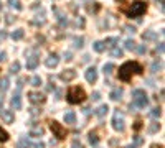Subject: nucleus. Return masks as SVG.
<instances>
[{
	"label": "nucleus",
	"instance_id": "nucleus-1",
	"mask_svg": "<svg viewBox=\"0 0 165 148\" xmlns=\"http://www.w3.org/2000/svg\"><path fill=\"white\" fill-rule=\"evenodd\" d=\"M144 67L140 66L139 63H136V61H127V63H124L121 67H119V79H121L122 82H127L130 81V78H132L134 74H142Z\"/></svg>",
	"mask_w": 165,
	"mask_h": 148
},
{
	"label": "nucleus",
	"instance_id": "nucleus-2",
	"mask_svg": "<svg viewBox=\"0 0 165 148\" xmlns=\"http://www.w3.org/2000/svg\"><path fill=\"white\" fill-rule=\"evenodd\" d=\"M145 12H147V4H145V2H142V0H134L129 7L124 8V13H126L129 18L142 17Z\"/></svg>",
	"mask_w": 165,
	"mask_h": 148
},
{
	"label": "nucleus",
	"instance_id": "nucleus-3",
	"mask_svg": "<svg viewBox=\"0 0 165 148\" xmlns=\"http://www.w3.org/2000/svg\"><path fill=\"white\" fill-rule=\"evenodd\" d=\"M68 102L69 104H81V102H84V99H86V92L82 91L79 86H74V87H71L68 91Z\"/></svg>",
	"mask_w": 165,
	"mask_h": 148
},
{
	"label": "nucleus",
	"instance_id": "nucleus-4",
	"mask_svg": "<svg viewBox=\"0 0 165 148\" xmlns=\"http://www.w3.org/2000/svg\"><path fill=\"white\" fill-rule=\"evenodd\" d=\"M132 97H134V106L139 107V109H144V107H147L149 104V99L145 95V91L144 89H136L132 92Z\"/></svg>",
	"mask_w": 165,
	"mask_h": 148
},
{
	"label": "nucleus",
	"instance_id": "nucleus-5",
	"mask_svg": "<svg viewBox=\"0 0 165 148\" xmlns=\"http://www.w3.org/2000/svg\"><path fill=\"white\" fill-rule=\"evenodd\" d=\"M50 128L51 132H53V135L58 138V140H65L66 135H68V132H66V128L61 125L60 122H56V120H51L50 122Z\"/></svg>",
	"mask_w": 165,
	"mask_h": 148
},
{
	"label": "nucleus",
	"instance_id": "nucleus-6",
	"mask_svg": "<svg viewBox=\"0 0 165 148\" xmlns=\"http://www.w3.org/2000/svg\"><path fill=\"white\" fill-rule=\"evenodd\" d=\"M112 127H114V130H117V132H124V128H126L124 119H122V115L119 112H116L114 117H112Z\"/></svg>",
	"mask_w": 165,
	"mask_h": 148
},
{
	"label": "nucleus",
	"instance_id": "nucleus-7",
	"mask_svg": "<svg viewBox=\"0 0 165 148\" xmlns=\"http://www.w3.org/2000/svg\"><path fill=\"white\" fill-rule=\"evenodd\" d=\"M28 99L32 104H43L46 100L43 94H40V92H28Z\"/></svg>",
	"mask_w": 165,
	"mask_h": 148
},
{
	"label": "nucleus",
	"instance_id": "nucleus-8",
	"mask_svg": "<svg viewBox=\"0 0 165 148\" xmlns=\"http://www.w3.org/2000/svg\"><path fill=\"white\" fill-rule=\"evenodd\" d=\"M74 78H76V71L74 69H65L63 73L60 74V79H61V81H66V82L73 81Z\"/></svg>",
	"mask_w": 165,
	"mask_h": 148
},
{
	"label": "nucleus",
	"instance_id": "nucleus-9",
	"mask_svg": "<svg viewBox=\"0 0 165 148\" xmlns=\"http://www.w3.org/2000/svg\"><path fill=\"white\" fill-rule=\"evenodd\" d=\"M84 76H86V81L89 82V84H94V82L97 81V71L94 69V67H89Z\"/></svg>",
	"mask_w": 165,
	"mask_h": 148
},
{
	"label": "nucleus",
	"instance_id": "nucleus-10",
	"mask_svg": "<svg viewBox=\"0 0 165 148\" xmlns=\"http://www.w3.org/2000/svg\"><path fill=\"white\" fill-rule=\"evenodd\" d=\"M58 63H60V58H58V54H50V56L46 58V61H45V64H46L48 67H56Z\"/></svg>",
	"mask_w": 165,
	"mask_h": 148
},
{
	"label": "nucleus",
	"instance_id": "nucleus-11",
	"mask_svg": "<svg viewBox=\"0 0 165 148\" xmlns=\"http://www.w3.org/2000/svg\"><path fill=\"white\" fill-rule=\"evenodd\" d=\"M0 117L7 123H13V110H2V112H0Z\"/></svg>",
	"mask_w": 165,
	"mask_h": 148
},
{
	"label": "nucleus",
	"instance_id": "nucleus-12",
	"mask_svg": "<svg viewBox=\"0 0 165 148\" xmlns=\"http://www.w3.org/2000/svg\"><path fill=\"white\" fill-rule=\"evenodd\" d=\"M12 107L13 109H22V97H20V94H15L13 97H12Z\"/></svg>",
	"mask_w": 165,
	"mask_h": 148
},
{
	"label": "nucleus",
	"instance_id": "nucleus-13",
	"mask_svg": "<svg viewBox=\"0 0 165 148\" xmlns=\"http://www.w3.org/2000/svg\"><path fill=\"white\" fill-rule=\"evenodd\" d=\"M122 94H124V91H122L121 87H116V89H112V92H111V95H109V97H111L112 100H121Z\"/></svg>",
	"mask_w": 165,
	"mask_h": 148
},
{
	"label": "nucleus",
	"instance_id": "nucleus-14",
	"mask_svg": "<svg viewBox=\"0 0 165 148\" xmlns=\"http://www.w3.org/2000/svg\"><path fill=\"white\" fill-rule=\"evenodd\" d=\"M38 56H30L28 59H27V67L28 69H35L36 66H38Z\"/></svg>",
	"mask_w": 165,
	"mask_h": 148
},
{
	"label": "nucleus",
	"instance_id": "nucleus-15",
	"mask_svg": "<svg viewBox=\"0 0 165 148\" xmlns=\"http://www.w3.org/2000/svg\"><path fill=\"white\" fill-rule=\"evenodd\" d=\"M32 125V132H30V137H41L43 135V128L41 127H35V123H30Z\"/></svg>",
	"mask_w": 165,
	"mask_h": 148
},
{
	"label": "nucleus",
	"instance_id": "nucleus-16",
	"mask_svg": "<svg viewBox=\"0 0 165 148\" xmlns=\"http://www.w3.org/2000/svg\"><path fill=\"white\" fill-rule=\"evenodd\" d=\"M99 8H101V5L97 4V2H89V4H88V7H86V10L89 12V13H96Z\"/></svg>",
	"mask_w": 165,
	"mask_h": 148
},
{
	"label": "nucleus",
	"instance_id": "nucleus-17",
	"mask_svg": "<svg viewBox=\"0 0 165 148\" xmlns=\"http://www.w3.org/2000/svg\"><path fill=\"white\" fill-rule=\"evenodd\" d=\"M65 122L66 123H74L76 122V114L73 112V110H69V112L65 114Z\"/></svg>",
	"mask_w": 165,
	"mask_h": 148
},
{
	"label": "nucleus",
	"instance_id": "nucleus-18",
	"mask_svg": "<svg viewBox=\"0 0 165 148\" xmlns=\"http://www.w3.org/2000/svg\"><path fill=\"white\" fill-rule=\"evenodd\" d=\"M142 38H144V41H150V40H155V38H157V33L152 32V30H149V32H145V33L142 35Z\"/></svg>",
	"mask_w": 165,
	"mask_h": 148
},
{
	"label": "nucleus",
	"instance_id": "nucleus-19",
	"mask_svg": "<svg viewBox=\"0 0 165 148\" xmlns=\"http://www.w3.org/2000/svg\"><path fill=\"white\" fill-rule=\"evenodd\" d=\"M108 110H109L108 104H102V106H101L99 109L96 110V115H97V117H104L106 114H108Z\"/></svg>",
	"mask_w": 165,
	"mask_h": 148
},
{
	"label": "nucleus",
	"instance_id": "nucleus-20",
	"mask_svg": "<svg viewBox=\"0 0 165 148\" xmlns=\"http://www.w3.org/2000/svg\"><path fill=\"white\" fill-rule=\"evenodd\" d=\"M30 147H32V141H30L28 138H22L17 145V148H30Z\"/></svg>",
	"mask_w": 165,
	"mask_h": 148
},
{
	"label": "nucleus",
	"instance_id": "nucleus-21",
	"mask_svg": "<svg viewBox=\"0 0 165 148\" xmlns=\"http://www.w3.org/2000/svg\"><path fill=\"white\" fill-rule=\"evenodd\" d=\"M93 48H94V51H97V53H102L106 49V46H104V41H96L93 45Z\"/></svg>",
	"mask_w": 165,
	"mask_h": 148
},
{
	"label": "nucleus",
	"instance_id": "nucleus-22",
	"mask_svg": "<svg viewBox=\"0 0 165 148\" xmlns=\"http://www.w3.org/2000/svg\"><path fill=\"white\" fill-rule=\"evenodd\" d=\"M8 86H10V81H8L7 78H2V79H0V89H2V91H7Z\"/></svg>",
	"mask_w": 165,
	"mask_h": 148
},
{
	"label": "nucleus",
	"instance_id": "nucleus-23",
	"mask_svg": "<svg viewBox=\"0 0 165 148\" xmlns=\"http://www.w3.org/2000/svg\"><path fill=\"white\" fill-rule=\"evenodd\" d=\"M160 115H162V109H160V107H154V109L150 110V117H154V119H158Z\"/></svg>",
	"mask_w": 165,
	"mask_h": 148
},
{
	"label": "nucleus",
	"instance_id": "nucleus-24",
	"mask_svg": "<svg viewBox=\"0 0 165 148\" xmlns=\"http://www.w3.org/2000/svg\"><path fill=\"white\" fill-rule=\"evenodd\" d=\"M158 130H160V123L158 122H154V123L149 125V132H150V133H155V132H158Z\"/></svg>",
	"mask_w": 165,
	"mask_h": 148
},
{
	"label": "nucleus",
	"instance_id": "nucleus-25",
	"mask_svg": "<svg viewBox=\"0 0 165 148\" xmlns=\"http://www.w3.org/2000/svg\"><path fill=\"white\" fill-rule=\"evenodd\" d=\"M12 38H13V40H22V38H23V30H22V28L15 30V32L12 33Z\"/></svg>",
	"mask_w": 165,
	"mask_h": 148
},
{
	"label": "nucleus",
	"instance_id": "nucleus-26",
	"mask_svg": "<svg viewBox=\"0 0 165 148\" xmlns=\"http://www.w3.org/2000/svg\"><path fill=\"white\" fill-rule=\"evenodd\" d=\"M124 48L129 49V51L136 49V43H134V40H126V43H124Z\"/></svg>",
	"mask_w": 165,
	"mask_h": 148
},
{
	"label": "nucleus",
	"instance_id": "nucleus-27",
	"mask_svg": "<svg viewBox=\"0 0 165 148\" xmlns=\"http://www.w3.org/2000/svg\"><path fill=\"white\" fill-rule=\"evenodd\" d=\"M89 143L91 145H97V143H99V137H97L96 133H93V132L89 133Z\"/></svg>",
	"mask_w": 165,
	"mask_h": 148
},
{
	"label": "nucleus",
	"instance_id": "nucleus-28",
	"mask_svg": "<svg viewBox=\"0 0 165 148\" xmlns=\"http://www.w3.org/2000/svg\"><path fill=\"white\" fill-rule=\"evenodd\" d=\"M116 69V66L112 63H108V64H104V74H111L112 71Z\"/></svg>",
	"mask_w": 165,
	"mask_h": 148
},
{
	"label": "nucleus",
	"instance_id": "nucleus-29",
	"mask_svg": "<svg viewBox=\"0 0 165 148\" xmlns=\"http://www.w3.org/2000/svg\"><path fill=\"white\" fill-rule=\"evenodd\" d=\"M7 140H8V133L2 127H0V141H2V143H5Z\"/></svg>",
	"mask_w": 165,
	"mask_h": 148
},
{
	"label": "nucleus",
	"instance_id": "nucleus-30",
	"mask_svg": "<svg viewBox=\"0 0 165 148\" xmlns=\"http://www.w3.org/2000/svg\"><path fill=\"white\" fill-rule=\"evenodd\" d=\"M32 86L40 87V86H41V78H40V76H33L32 78Z\"/></svg>",
	"mask_w": 165,
	"mask_h": 148
},
{
	"label": "nucleus",
	"instance_id": "nucleus-31",
	"mask_svg": "<svg viewBox=\"0 0 165 148\" xmlns=\"http://www.w3.org/2000/svg\"><path fill=\"white\" fill-rule=\"evenodd\" d=\"M18 71H20V63H18V61H15V63L12 64V67H10V73L12 74H17Z\"/></svg>",
	"mask_w": 165,
	"mask_h": 148
},
{
	"label": "nucleus",
	"instance_id": "nucleus-32",
	"mask_svg": "<svg viewBox=\"0 0 165 148\" xmlns=\"http://www.w3.org/2000/svg\"><path fill=\"white\" fill-rule=\"evenodd\" d=\"M136 51L139 54H145V53H147V46H145V45H139V46H136Z\"/></svg>",
	"mask_w": 165,
	"mask_h": 148
},
{
	"label": "nucleus",
	"instance_id": "nucleus-33",
	"mask_svg": "<svg viewBox=\"0 0 165 148\" xmlns=\"http://www.w3.org/2000/svg\"><path fill=\"white\" fill-rule=\"evenodd\" d=\"M111 54H112L114 58H121V56H122V49H121V48H112Z\"/></svg>",
	"mask_w": 165,
	"mask_h": 148
},
{
	"label": "nucleus",
	"instance_id": "nucleus-34",
	"mask_svg": "<svg viewBox=\"0 0 165 148\" xmlns=\"http://www.w3.org/2000/svg\"><path fill=\"white\" fill-rule=\"evenodd\" d=\"M112 43H117V38H109V40H106V41H104V46H106V48H112V46H114Z\"/></svg>",
	"mask_w": 165,
	"mask_h": 148
},
{
	"label": "nucleus",
	"instance_id": "nucleus-35",
	"mask_svg": "<svg viewBox=\"0 0 165 148\" xmlns=\"http://www.w3.org/2000/svg\"><path fill=\"white\" fill-rule=\"evenodd\" d=\"M82 43H84V38H82V36L74 38V46H76V48H82Z\"/></svg>",
	"mask_w": 165,
	"mask_h": 148
},
{
	"label": "nucleus",
	"instance_id": "nucleus-36",
	"mask_svg": "<svg viewBox=\"0 0 165 148\" xmlns=\"http://www.w3.org/2000/svg\"><path fill=\"white\" fill-rule=\"evenodd\" d=\"M10 5H12V7H15L17 10H22V4H20L18 0H10Z\"/></svg>",
	"mask_w": 165,
	"mask_h": 148
},
{
	"label": "nucleus",
	"instance_id": "nucleus-37",
	"mask_svg": "<svg viewBox=\"0 0 165 148\" xmlns=\"http://www.w3.org/2000/svg\"><path fill=\"white\" fill-rule=\"evenodd\" d=\"M158 69H162V64H160V63H157V61H155V63L152 64V73H157Z\"/></svg>",
	"mask_w": 165,
	"mask_h": 148
},
{
	"label": "nucleus",
	"instance_id": "nucleus-38",
	"mask_svg": "<svg viewBox=\"0 0 165 148\" xmlns=\"http://www.w3.org/2000/svg\"><path fill=\"white\" fill-rule=\"evenodd\" d=\"M71 148H84L82 147V143L79 140H73V143H71Z\"/></svg>",
	"mask_w": 165,
	"mask_h": 148
},
{
	"label": "nucleus",
	"instance_id": "nucleus-39",
	"mask_svg": "<svg viewBox=\"0 0 165 148\" xmlns=\"http://www.w3.org/2000/svg\"><path fill=\"white\" fill-rule=\"evenodd\" d=\"M144 143V138L142 137H139V135H137V137H134V145H136V147H137V145H142Z\"/></svg>",
	"mask_w": 165,
	"mask_h": 148
},
{
	"label": "nucleus",
	"instance_id": "nucleus-40",
	"mask_svg": "<svg viewBox=\"0 0 165 148\" xmlns=\"http://www.w3.org/2000/svg\"><path fill=\"white\" fill-rule=\"evenodd\" d=\"M91 100H94V102L101 100V94H99V92H93V95H91Z\"/></svg>",
	"mask_w": 165,
	"mask_h": 148
},
{
	"label": "nucleus",
	"instance_id": "nucleus-41",
	"mask_svg": "<svg viewBox=\"0 0 165 148\" xmlns=\"http://www.w3.org/2000/svg\"><path fill=\"white\" fill-rule=\"evenodd\" d=\"M124 30H126L127 33H130V35H134V33H136V28H134V26H130V25H126V26H124Z\"/></svg>",
	"mask_w": 165,
	"mask_h": 148
},
{
	"label": "nucleus",
	"instance_id": "nucleus-42",
	"mask_svg": "<svg viewBox=\"0 0 165 148\" xmlns=\"http://www.w3.org/2000/svg\"><path fill=\"white\" fill-rule=\"evenodd\" d=\"M142 127H144V125H142V122H140V120H137V122L134 123V130H140Z\"/></svg>",
	"mask_w": 165,
	"mask_h": 148
},
{
	"label": "nucleus",
	"instance_id": "nucleus-43",
	"mask_svg": "<svg viewBox=\"0 0 165 148\" xmlns=\"http://www.w3.org/2000/svg\"><path fill=\"white\" fill-rule=\"evenodd\" d=\"M60 25L61 26H66V25H68V20H66L65 17H60Z\"/></svg>",
	"mask_w": 165,
	"mask_h": 148
},
{
	"label": "nucleus",
	"instance_id": "nucleus-44",
	"mask_svg": "<svg viewBox=\"0 0 165 148\" xmlns=\"http://www.w3.org/2000/svg\"><path fill=\"white\" fill-rule=\"evenodd\" d=\"M155 51H157V53H160V54L164 53V43H160V45H158L157 48H155Z\"/></svg>",
	"mask_w": 165,
	"mask_h": 148
},
{
	"label": "nucleus",
	"instance_id": "nucleus-45",
	"mask_svg": "<svg viewBox=\"0 0 165 148\" xmlns=\"http://www.w3.org/2000/svg\"><path fill=\"white\" fill-rule=\"evenodd\" d=\"M5 18H7V23H8V25L13 23V21H15V17H12V15H7Z\"/></svg>",
	"mask_w": 165,
	"mask_h": 148
},
{
	"label": "nucleus",
	"instance_id": "nucleus-46",
	"mask_svg": "<svg viewBox=\"0 0 165 148\" xmlns=\"http://www.w3.org/2000/svg\"><path fill=\"white\" fill-rule=\"evenodd\" d=\"M65 59H66V61H71V59H73V54L69 53V51H68V53H65Z\"/></svg>",
	"mask_w": 165,
	"mask_h": 148
},
{
	"label": "nucleus",
	"instance_id": "nucleus-47",
	"mask_svg": "<svg viewBox=\"0 0 165 148\" xmlns=\"http://www.w3.org/2000/svg\"><path fill=\"white\" fill-rule=\"evenodd\" d=\"M23 81H25V79H20V81L17 82V89H18V91H20V89L23 87Z\"/></svg>",
	"mask_w": 165,
	"mask_h": 148
},
{
	"label": "nucleus",
	"instance_id": "nucleus-48",
	"mask_svg": "<svg viewBox=\"0 0 165 148\" xmlns=\"http://www.w3.org/2000/svg\"><path fill=\"white\" fill-rule=\"evenodd\" d=\"M35 148H45V143L43 141H38V143H35Z\"/></svg>",
	"mask_w": 165,
	"mask_h": 148
},
{
	"label": "nucleus",
	"instance_id": "nucleus-49",
	"mask_svg": "<svg viewBox=\"0 0 165 148\" xmlns=\"http://www.w3.org/2000/svg\"><path fill=\"white\" fill-rule=\"evenodd\" d=\"M7 38V33L5 32H0V41H2V40H5Z\"/></svg>",
	"mask_w": 165,
	"mask_h": 148
},
{
	"label": "nucleus",
	"instance_id": "nucleus-50",
	"mask_svg": "<svg viewBox=\"0 0 165 148\" xmlns=\"http://www.w3.org/2000/svg\"><path fill=\"white\" fill-rule=\"evenodd\" d=\"M5 58H7V54L2 51V53H0V63H2V61H5Z\"/></svg>",
	"mask_w": 165,
	"mask_h": 148
},
{
	"label": "nucleus",
	"instance_id": "nucleus-51",
	"mask_svg": "<svg viewBox=\"0 0 165 148\" xmlns=\"http://www.w3.org/2000/svg\"><path fill=\"white\" fill-rule=\"evenodd\" d=\"M32 114H33V115H38V114H41V110H38V109H32Z\"/></svg>",
	"mask_w": 165,
	"mask_h": 148
},
{
	"label": "nucleus",
	"instance_id": "nucleus-52",
	"mask_svg": "<svg viewBox=\"0 0 165 148\" xmlns=\"http://www.w3.org/2000/svg\"><path fill=\"white\" fill-rule=\"evenodd\" d=\"M78 25H81V26H82V25H84V20H82V18H78Z\"/></svg>",
	"mask_w": 165,
	"mask_h": 148
},
{
	"label": "nucleus",
	"instance_id": "nucleus-53",
	"mask_svg": "<svg viewBox=\"0 0 165 148\" xmlns=\"http://www.w3.org/2000/svg\"><path fill=\"white\" fill-rule=\"evenodd\" d=\"M46 91H55V86H46Z\"/></svg>",
	"mask_w": 165,
	"mask_h": 148
},
{
	"label": "nucleus",
	"instance_id": "nucleus-54",
	"mask_svg": "<svg viewBox=\"0 0 165 148\" xmlns=\"http://www.w3.org/2000/svg\"><path fill=\"white\" fill-rule=\"evenodd\" d=\"M126 148H136V145H127Z\"/></svg>",
	"mask_w": 165,
	"mask_h": 148
},
{
	"label": "nucleus",
	"instance_id": "nucleus-55",
	"mask_svg": "<svg viewBox=\"0 0 165 148\" xmlns=\"http://www.w3.org/2000/svg\"><path fill=\"white\" fill-rule=\"evenodd\" d=\"M2 104H4V97H0V106H2Z\"/></svg>",
	"mask_w": 165,
	"mask_h": 148
},
{
	"label": "nucleus",
	"instance_id": "nucleus-56",
	"mask_svg": "<svg viewBox=\"0 0 165 148\" xmlns=\"http://www.w3.org/2000/svg\"><path fill=\"white\" fill-rule=\"evenodd\" d=\"M158 2H160V4H164V0H158Z\"/></svg>",
	"mask_w": 165,
	"mask_h": 148
},
{
	"label": "nucleus",
	"instance_id": "nucleus-57",
	"mask_svg": "<svg viewBox=\"0 0 165 148\" xmlns=\"http://www.w3.org/2000/svg\"><path fill=\"white\" fill-rule=\"evenodd\" d=\"M0 8H2V4H0Z\"/></svg>",
	"mask_w": 165,
	"mask_h": 148
}]
</instances>
